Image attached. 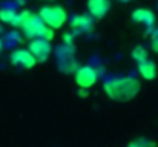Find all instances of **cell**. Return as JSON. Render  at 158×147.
Listing matches in <instances>:
<instances>
[{"mask_svg":"<svg viewBox=\"0 0 158 147\" xmlns=\"http://www.w3.org/2000/svg\"><path fill=\"white\" fill-rule=\"evenodd\" d=\"M141 84L134 77H114L105 81L103 91L112 101L126 103L138 95Z\"/></svg>","mask_w":158,"mask_h":147,"instance_id":"1","label":"cell"},{"mask_svg":"<svg viewBox=\"0 0 158 147\" xmlns=\"http://www.w3.org/2000/svg\"><path fill=\"white\" fill-rule=\"evenodd\" d=\"M23 31V34L29 39V40H34V39H45L48 42H51L54 39V31L51 28H48L42 18L37 15V14H31L29 18L23 23V26L20 28Z\"/></svg>","mask_w":158,"mask_h":147,"instance_id":"2","label":"cell"},{"mask_svg":"<svg viewBox=\"0 0 158 147\" xmlns=\"http://www.w3.org/2000/svg\"><path fill=\"white\" fill-rule=\"evenodd\" d=\"M37 15L42 18V22L51 28L52 31L55 29H61L68 20V12L64 8L58 6V5H46L43 8H40V11L37 12Z\"/></svg>","mask_w":158,"mask_h":147,"instance_id":"3","label":"cell"},{"mask_svg":"<svg viewBox=\"0 0 158 147\" xmlns=\"http://www.w3.org/2000/svg\"><path fill=\"white\" fill-rule=\"evenodd\" d=\"M74 80H75V84L80 88V89H89L92 88L97 80H98V72L95 67L92 66H78L74 72Z\"/></svg>","mask_w":158,"mask_h":147,"instance_id":"4","label":"cell"},{"mask_svg":"<svg viewBox=\"0 0 158 147\" xmlns=\"http://www.w3.org/2000/svg\"><path fill=\"white\" fill-rule=\"evenodd\" d=\"M28 51L32 54V57L35 58L37 63H45L52 52V46H51V42H48L45 39H34V40H31Z\"/></svg>","mask_w":158,"mask_h":147,"instance_id":"5","label":"cell"},{"mask_svg":"<svg viewBox=\"0 0 158 147\" xmlns=\"http://www.w3.org/2000/svg\"><path fill=\"white\" fill-rule=\"evenodd\" d=\"M9 60L14 66L22 67V69H32L37 64L35 58L28 49H14L9 55Z\"/></svg>","mask_w":158,"mask_h":147,"instance_id":"6","label":"cell"},{"mask_svg":"<svg viewBox=\"0 0 158 147\" xmlns=\"http://www.w3.org/2000/svg\"><path fill=\"white\" fill-rule=\"evenodd\" d=\"M92 23H94V18L89 14H77L71 18L69 28L75 34H85V32H89L92 29V26H94Z\"/></svg>","mask_w":158,"mask_h":147,"instance_id":"7","label":"cell"},{"mask_svg":"<svg viewBox=\"0 0 158 147\" xmlns=\"http://www.w3.org/2000/svg\"><path fill=\"white\" fill-rule=\"evenodd\" d=\"M88 14L92 18H103L110 9V0H88Z\"/></svg>","mask_w":158,"mask_h":147,"instance_id":"8","label":"cell"},{"mask_svg":"<svg viewBox=\"0 0 158 147\" xmlns=\"http://www.w3.org/2000/svg\"><path fill=\"white\" fill-rule=\"evenodd\" d=\"M132 22L144 25L148 28H152L157 22V17H155V12L149 8H137L132 12Z\"/></svg>","mask_w":158,"mask_h":147,"instance_id":"9","label":"cell"},{"mask_svg":"<svg viewBox=\"0 0 158 147\" xmlns=\"http://www.w3.org/2000/svg\"><path fill=\"white\" fill-rule=\"evenodd\" d=\"M138 64V74L143 77V80H148V81H151V80H155L157 78V64L152 61V60H144V61H141V63H137Z\"/></svg>","mask_w":158,"mask_h":147,"instance_id":"10","label":"cell"},{"mask_svg":"<svg viewBox=\"0 0 158 147\" xmlns=\"http://www.w3.org/2000/svg\"><path fill=\"white\" fill-rule=\"evenodd\" d=\"M17 18H19V12H15L12 9H0V22L2 23L17 28Z\"/></svg>","mask_w":158,"mask_h":147,"instance_id":"11","label":"cell"},{"mask_svg":"<svg viewBox=\"0 0 158 147\" xmlns=\"http://www.w3.org/2000/svg\"><path fill=\"white\" fill-rule=\"evenodd\" d=\"M131 57H132L137 63H141V61H144V60L149 58V54H148V49L144 48V46H137V48L132 49Z\"/></svg>","mask_w":158,"mask_h":147,"instance_id":"12","label":"cell"},{"mask_svg":"<svg viewBox=\"0 0 158 147\" xmlns=\"http://www.w3.org/2000/svg\"><path fill=\"white\" fill-rule=\"evenodd\" d=\"M127 147H154V143L146 138H138V140H134L132 143H129Z\"/></svg>","mask_w":158,"mask_h":147,"instance_id":"13","label":"cell"},{"mask_svg":"<svg viewBox=\"0 0 158 147\" xmlns=\"http://www.w3.org/2000/svg\"><path fill=\"white\" fill-rule=\"evenodd\" d=\"M151 46H152V51H154V52H157V54H158V32H157V34H154Z\"/></svg>","mask_w":158,"mask_h":147,"instance_id":"14","label":"cell"},{"mask_svg":"<svg viewBox=\"0 0 158 147\" xmlns=\"http://www.w3.org/2000/svg\"><path fill=\"white\" fill-rule=\"evenodd\" d=\"M64 42H66V45H72V42H74V34H64Z\"/></svg>","mask_w":158,"mask_h":147,"instance_id":"15","label":"cell"},{"mask_svg":"<svg viewBox=\"0 0 158 147\" xmlns=\"http://www.w3.org/2000/svg\"><path fill=\"white\" fill-rule=\"evenodd\" d=\"M3 51V43H2V40H0V52Z\"/></svg>","mask_w":158,"mask_h":147,"instance_id":"16","label":"cell"},{"mask_svg":"<svg viewBox=\"0 0 158 147\" xmlns=\"http://www.w3.org/2000/svg\"><path fill=\"white\" fill-rule=\"evenodd\" d=\"M118 2H123V3H127V2H131V0H118Z\"/></svg>","mask_w":158,"mask_h":147,"instance_id":"17","label":"cell"},{"mask_svg":"<svg viewBox=\"0 0 158 147\" xmlns=\"http://www.w3.org/2000/svg\"><path fill=\"white\" fill-rule=\"evenodd\" d=\"M46 2H51V0H46Z\"/></svg>","mask_w":158,"mask_h":147,"instance_id":"18","label":"cell"}]
</instances>
